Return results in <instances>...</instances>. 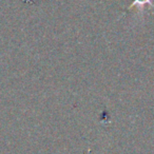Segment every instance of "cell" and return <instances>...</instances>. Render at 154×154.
Here are the masks:
<instances>
[{
  "instance_id": "6da1fadb",
  "label": "cell",
  "mask_w": 154,
  "mask_h": 154,
  "mask_svg": "<svg viewBox=\"0 0 154 154\" xmlns=\"http://www.w3.org/2000/svg\"><path fill=\"white\" fill-rule=\"evenodd\" d=\"M145 5H150L151 7L154 8V5L152 3V0H133V3L129 7V9H132L133 7L137 5V7H143Z\"/></svg>"
}]
</instances>
